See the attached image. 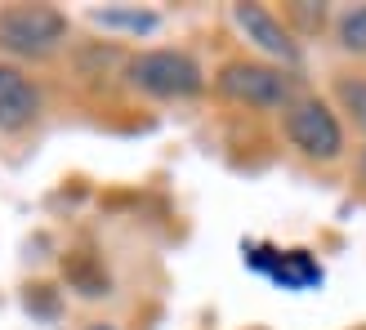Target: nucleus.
<instances>
[{"label":"nucleus","mask_w":366,"mask_h":330,"mask_svg":"<svg viewBox=\"0 0 366 330\" xmlns=\"http://www.w3.org/2000/svg\"><path fill=\"white\" fill-rule=\"evenodd\" d=\"M67 36V14L54 5H18L0 14V49L18 54V59H45L63 45Z\"/></svg>","instance_id":"nucleus-1"},{"label":"nucleus","mask_w":366,"mask_h":330,"mask_svg":"<svg viewBox=\"0 0 366 330\" xmlns=\"http://www.w3.org/2000/svg\"><path fill=\"white\" fill-rule=\"evenodd\" d=\"M130 81L143 89V94H157V99H192L206 89V76L201 67L179 49H148L130 59Z\"/></svg>","instance_id":"nucleus-2"},{"label":"nucleus","mask_w":366,"mask_h":330,"mask_svg":"<svg viewBox=\"0 0 366 330\" xmlns=\"http://www.w3.org/2000/svg\"><path fill=\"white\" fill-rule=\"evenodd\" d=\"M286 134H290V143H295L304 156H313V161H335V156L344 152V130H340V121H335L331 107L317 103V99L290 103V112H286Z\"/></svg>","instance_id":"nucleus-3"},{"label":"nucleus","mask_w":366,"mask_h":330,"mask_svg":"<svg viewBox=\"0 0 366 330\" xmlns=\"http://www.w3.org/2000/svg\"><path fill=\"white\" fill-rule=\"evenodd\" d=\"M219 89L246 107H290V99H295L290 76H282V67L264 63H228L219 71Z\"/></svg>","instance_id":"nucleus-4"},{"label":"nucleus","mask_w":366,"mask_h":330,"mask_svg":"<svg viewBox=\"0 0 366 330\" xmlns=\"http://www.w3.org/2000/svg\"><path fill=\"white\" fill-rule=\"evenodd\" d=\"M41 116V89L31 85V76L14 63H0V130L18 134Z\"/></svg>","instance_id":"nucleus-5"},{"label":"nucleus","mask_w":366,"mask_h":330,"mask_svg":"<svg viewBox=\"0 0 366 330\" xmlns=\"http://www.w3.org/2000/svg\"><path fill=\"white\" fill-rule=\"evenodd\" d=\"M232 23L246 31V41H254L268 59H277L286 67H295L300 63V45L290 41V31L272 18L264 5H232Z\"/></svg>","instance_id":"nucleus-6"},{"label":"nucleus","mask_w":366,"mask_h":330,"mask_svg":"<svg viewBox=\"0 0 366 330\" xmlns=\"http://www.w3.org/2000/svg\"><path fill=\"white\" fill-rule=\"evenodd\" d=\"M272 259H264V254H250V264L268 272L277 286L286 290H308V286H317L322 281V268L308 259V250H268Z\"/></svg>","instance_id":"nucleus-7"},{"label":"nucleus","mask_w":366,"mask_h":330,"mask_svg":"<svg viewBox=\"0 0 366 330\" xmlns=\"http://www.w3.org/2000/svg\"><path fill=\"white\" fill-rule=\"evenodd\" d=\"M94 23H99L103 31H130V36H143V31L157 27V14H148V9H99Z\"/></svg>","instance_id":"nucleus-8"},{"label":"nucleus","mask_w":366,"mask_h":330,"mask_svg":"<svg viewBox=\"0 0 366 330\" xmlns=\"http://www.w3.org/2000/svg\"><path fill=\"white\" fill-rule=\"evenodd\" d=\"M340 45L349 54H366V5L340 18Z\"/></svg>","instance_id":"nucleus-9"},{"label":"nucleus","mask_w":366,"mask_h":330,"mask_svg":"<svg viewBox=\"0 0 366 330\" xmlns=\"http://www.w3.org/2000/svg\"><path fill=\"white\" fill-rule=\"evenodd\" d=\"M340 103L353 112V121L366 130V81H340Z\"/></svg>","instance_id":"nucleus-10"},{"label":"nucleus","mask_w":366,"mask_h":330,"mask_svg":"<svg viewBox=\"0 0 366 330\" xmlns=\"http://www.w3.org/2000/svg\"><path fill=\"white\" fill-rule=\"evenodd\" d=\"M94 330H112V326H94Z\"/></svg>","instance_id":"nucleus-11"}]
</instances>
